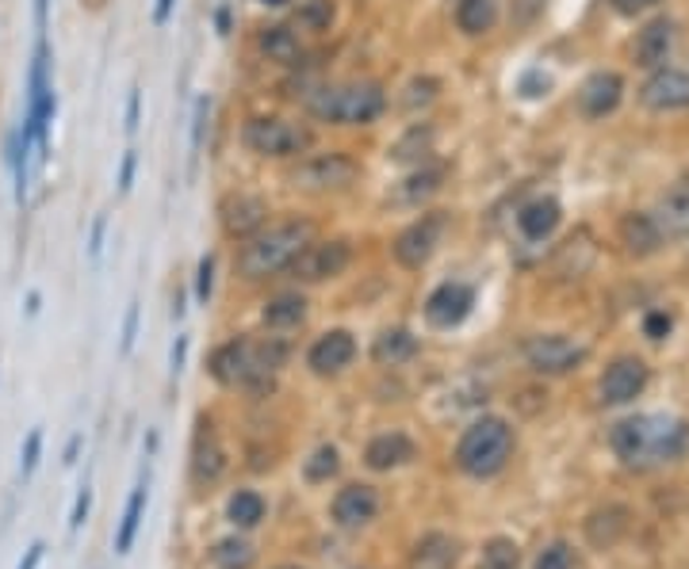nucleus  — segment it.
I'll use <instances>...</instances> for the list:
<instances>
[{
  "label": "nucleus",
  "mask_w": 689,
  "mask_h": 569,
  "mask_svg": "<svg viewBox=\"0 0 689 569\" xmlns=\"http://www.w3.org/2000/svg\"><path fill=\"white\" fill-rule=\"evenodd\" d=\"M613 451L629 466H663L682 458L689 448V425L667 413H640V417H624L621 425H613L609 436Z\"/></svg>",
  "instance_id": "1"
},
{
  "label": "nucleus",
  "mask_w": 689,
  "mask_h": 569,
  "mask_svg": "<svg viewBox=\"0 0 689 569\" xmlns=\"http://www.w3.org/2000/svg\"><path fill=\"white\" fill-rule=\"evenodd\" d=\"M314 222L307 218H288V222H276V225H261L253 237L242 241L238 248V276L245 283H261V279H273L280 271H288L296 264V256L303 253L307 245L314 241Z\"/></svg>",
  "instance_id": "2"
},
{
  "label": "nucleus",
  "mask_w": 689,
  "mask_h": 569,
  "mask_svg": "<svg viewBox=\"0 0 689 569\" xmlns=\"http://www.w3.org/2000/svg\"><path fill=\"white\" fill-rule=\"evenodd\" d=\"M387 92L376 81H342V84H322L307 96V112L322 123L334 127H368L383 115Z\"/></svg>",
  "instance_id": "3"
},
{
  "label": "nucleus",
  "mask_w": 689,
  "mask_h": 569,
  "mask_svg": "<svg viewBox=\"0 0 689 569\" xmlns=\"http://www.w3.org/2000/svg\"><path fill=\"white\" fill-rule=\"evenodd\" d=\"M514 455V428L502 417H479L456 443V466L468 478H494Z\"/></svg>",
  "instance_id": "4"
},
{
  "label": "nucleus",
  "mask_w": 689,
  "mask_h": 569,
  "mask_svg": "<svg viewBox=\"0 0 689 569\" xmlns=\"http://www.w3.org/2000/svg\"><path fill=\"white\" fill-rule=\"evenodd\" d=\"M242 142L257 158H299L314 146V130L284 115H253L242 127Z\"/></svg>",
  "instance_id": "5"
},
{
  "label": "nucleus",
  "mask_w": 689,
  "mask_h": 569,
  "mask_svg": "<svg viewBox=\"0 0 689 569\" xmlns=\"http://www.w3.org/2000/svg\"><path fill=\"white\" fill-rule=\"evenodd\" d=\"M360 176V165H356L348 153H314V158H303L296 169L288 173V184L303 195H334V191H348Z\"/></svg>",
  "instance_id": "6"
},
{
  "label": "nucleus",
  "mask_w": 689,
  "mask_h": 569,
  "mask_svg": "<svg viewBox=\"0 0 689 569\" xmlns=\"http://www.w3.org/2000/svg\"><path fill=\"white\" fill-rule=\"evenodd\" d=\"M445 225H448L445 210H429V214H422L417 222H410L391 245L394 260H399L406 271L425 268V264L433 260V253H437L440 237H445Z\"/></svg>",
  "instance_id": "7"
},
{
  "label": "nucleus",
  "mask_w": 689,
  "mask_h": 569,
  "mask_svg": "<svg viewBox=\"0 0 689 569\" xmlns=\"http://www.w3.org/2000/svg\"><path fill=\"white\" fill-rule=\"evenodd\" d=\"M348 264H353V241L330 237V241H311L288 271L299 283H326V279L342 276Z\"/></svg>",
  "instance_id": "8"
},
{
  "label": "nucleus",
  "mask_w": 689,
  "mask_h": 569,
  "mask_svg": "<svg viewBox=\"0 0 689 569\" xmlns=\"http://www.w3.org/2000/svg\"><path fill=\"white\" fill-rule=\"evenodd\" d=\"M583 360H586V348L567 337H555V333L525 340V363H529L537 375H567V371H575Z\"/></svg>",
  "instance_id": "9"
},
{
  "label": "nucleus",
  "mask_w": 689,
  "mask_h": 569,
  "mask_svg": "<svg viewBox=\"0 0 689 569\" xmlns=\"http://www.w3.org/2000/svg\"><path fill=\"white\" fill-rule=\"evenodd\" d=\"M46 61H50V50H46V38H38L35 61H31V104H27V138H35L38 146H46V130H50L54 119V89L46 81Z\"/></svg>",
  "instance_id": "10"
},
{
  "label": "nucleus",
  "mask_w": 689,
  "mask_h": 569,
  "mask_svg": "<svg viewBox=\"0 0 689 569\" xmlns=\"http://www.w3.org/2000/svg\"><path fill=\"white\" fill-rule=\"evenodd\" d=\"M644 386H647V363L636 360V356H621V360H613L606 368L598 394L606 405H629L644 394Z\"/></svg>",
  "instance_id": "11"
},
{
  "label": "nucleus",
  "mask_w": 689,
  "mask_h": 569,
  "mask_svg": "<svg viewBox=\"0 0 689 569\" xmlns=\"http://www.w3.org/2000/svg\"><path fill=\"white\" fill-rule=\"evenodd\" d=\"M640 104L647 112H682V107H689V73L670 66L652 69V77L640 89Z\"/></svg>",
  "instance_id": "12"
},
{
  "label": "nucleus",
  "mask_w": 689,
  "mask_h": 569,
  "mask_svg": "<svg viewBox=\"0 0 689 569\" xmlns=\"http://www.w3.org/2000/svg\"><path fill=\"white\" fill-rule=\"evenodd\" d=\"M330 516L345 532H360V527H368L379 516V493L371 486H364V481H353V486L337 489L334 504H330Z\"/></svg>",
  "instance_id": "13"
},
{
  "label": "nucleus",
  "mask_w": 689,
  "mask_h": 569,
  "mask_svg": "<svg viewBox=\"0 0 689 569\" xmlns=\"http://www.w3.org/2000/svg\"><path fill=\"white\" fill-rule=\"evenodd\" d=\"M219 222L227 230V237L245 241L268 222V202L261 195H230L219 207Z\"/></svg>",
  "instance_id": "14"
},
{
  "label": "nucleus",
  "mask_w": 689,
  "mask_h": 569,
  "mask_svg": "<svg viewBox=\"0 0 689 569\" xmlns=\"http://www.w3.org/2000/svg\"><path fill=\"white\" fill-rule=\"evenodd\" d=\"M621 96H624L621 73H613V69H598V73L586 77L583 89H578V112H583L586 119H606L609 112H617Z\"/></svg>",
  "instance_id": "15"
},
{
  "label": "nucleus",
  "mask_w": 689,
  "mask_h": 569,
  "mask_svg": "<svg viewBox=\"0 0 689 569\" xmlns=\"http://www.w3.org/2000/svg\"><path fill=\"white\" fill-rule=\"evenodd\" d=\"M471 306H475V291L468 283H440L425 299V317L437 329H452V325H460L471 314Z\"/></svg>",
  "instance_id": "16"
},
{
  "label": "nucleus",
  "mask_w": 689,
  "mask_h": 569,
  "mask_svg": "<svg viewBox=\"0 0 689 569\" xmlns=\"http://www.w3.org/2000/svg\"><path fill=\"white\" fill-rule=\"evenodd\" d=\"M353 360H356V340L353 333L345 329L322 333L311 345V352H307V368H311L314 375H337V371H345Z\"/></svg>",
  "instance_id": "17"
},
{
  "label": "nucleus",
  "mask_w": 689,
  "mask_h": 569,
  "mask_svg": "<svg viewBox=\"0 0 689 569\" xmlns=\"http://www.w3.org/2000/svg\"><path fill=\"white\" fill-rule=\"evenodd\" d=\"M655 225H659L663 241L667 237H689V176L678 184H670L667 191L659 195L652 210Z\"/></svg>",
  "instance_id": "18"
},
{
  "label": "nucleus",
  "mask_w": 689,
  "mask_h": 569,
  "mask_svg": "<svg viewBox=\"0 0 689 569\" xmlns=\"http://www.w3.org/2000/svg\"><path fill=\"white\" fill-rule=\"evenodd\" d=\"M222 471H227V451L215 440L211 420L199 417V432H196V443H192V478H196L199 486H211V481L222 478Z\"/></svg>",
  "instance_id": "19"
},
{
  "label": "nucleus",
  "mask_w": 689,
  "mask_h": 569,
  "mask_svg": "<svg viewBox=\"0 0 689 569\" xmlns=\"http://www.w3.org/2000/svg\"><path fill=\"white\" fill-rule=\"evenodd\" d=\"M678 27L670 20H652L636 38V66L644 69H663L675 54Z\"/></svg>",
  "instance_id": "20"
},
{
  "label": "nucleus",
  "mask_w": 689,
  "mask_h": 569,
  "mask_svg": "<svg viewBox=\"0 0 689 569\" xmlns=\"http://www.w3.org/2000/svg\"><path fill=\"white\" fill-rule=\"evenodd\" d=\"M456 562H460V543L445 532H429L414 543L406 569H452Z\"/></svg>",
  "instance_id": "21"
},
{
  "label": "nucleus",
  "mask_w": 689,
  "mask_h": 569,
  "mask_svg": "<svg viewBox=\"0 0 689 569\" xmlns=\"http://www.w3.org/2000/svg\"><path fill=\"white\" fill-rule=\"evenodd\" d=\"M417 455V448H414V440L410 436H402V432H383V436H376V440L364 448V463L371 466V471H399V466H406L410 458Z\"/></svg>",
  "instance_id": "22"
},
{
  "label": "nucleus",
  "mask_w": 689,
  "mask_h": 569,
  "mask_svg": "<svg viewBox=\"0 0 689 569\" xmlns=\"http://www.w3.org/2000/svg\"><path fill=\"white\" fill-rule=\"evenodd\" d=\"M560 218H563L560 202H555L552 195H540V199L525 202V207L517 210V230H521L529 241H544V237H552L555 233Z\"/></svg>",
  "instance_id": "23"
},
{
  "label": "nucleus",
  "mask_w": 689,
  "mask_h": 569,
  "mask_svg": "<svg viewBox=\"0 0 689 569\" xmlns=\"http://www.w3.org/2000/svg\"><path fill=\"white\" fill-rule=\"evenodd\" d=\"M440 184H445V169L417 165V173H410L406 181L391 191V202H399V207H422L425 199H433V195L440 191Z\"/></svg>",
  "instance_id": "24"
},
{
  "label": "nucleus",
  "mask_w": 689,
  "mask_h": 569,
  "mask_svg": "<svg viewBox=\"0 0 689 569\" xmlns=\"http://www.w3.org/2000/svg\"><path fill=\"white\" fill-rule=\"evenodd\" d=\"M621 241L632 256H652L655 248L663 245V233H659V225H655L652 214L632 210V214L621 218Z\"/></svg>",
  "instance_id": "25"
},
{
  "label": "nucleus",
  "mask_w": 689,
  "mask_h": 569,
  "mask_svg": "<svg viewBox=\"0 0 689 569\" xmlns=\"http://www.w3.org/2000/svg\"><path fill=\"white\" fill-rule=\"evenodd\" d=\"M417 356V337L410 329H383L371 345V360L379 368H399V363L414 360Z\"/></svg>",
  "instance_id": "26"
},
{
  "label": "nucleus",
  "mask_w": 689,
  "mask_h": 569,
  "mask_svg": "<svg viewBox=\"0 0 689 569\" xmlns=\"http://www.w3.org/2000/svg\"><path fill=\"white\" fill-rule=\"evenodd\" d=\"M257 46L268 61H280V66H303V43L291 27H265L257 35Z\"/></svg>",
  "instance_id": "27"
},
{
  "label": "nucleus",
  "mask_w": 689,
  "mask_h": 569,
  "mask_svg": "<svg viewBox=\"0 0 689 569\" xmlns=\"http://www.w3.org/2000/svg\"><path fill=\"white\" fill-rule=\"evenodd\" d=\"M498 23V0H456V27L468 38H479Z\"/></svg>",
  "instance_id": "28"
},
{
  "label": "nucleus",
  "mask_w": 689,
  "mask_h": 569,
  "mask_svg": "<svg viewBox=\"0 0 689 569\" xmlns=\"http://www.w3.org/2000/svg\"><path fill=\"white\" fill-rule=\"evenodd\" d=\"M146 478L135 486V493H130L127 509H123V520L119 527H115V555H130V547H135L138 532H142V516H146Z\"/></svg>",
  "instance_id": "29"
},
{
  "label": "nucleus",
  "mask_w": 689,
  "mask_h": 569,
  "mask_svg": "<svg viewBox=\"0 0 689 569\" xmlns=\"http://www.w3.org/2000/svg\"><path fill=\"white\" fill-rule=\"evenodd\" d=\"M624 527H629V512L617 509V504H609V509H598L590 520H586V539L594 543V547H613L617 539L624 535Z\"/></svg>",
  "instance_id": "30"
},
{
  "label": "nucleus",
  "mask_w": 689,
  "mask_h": 569,
  "mask_svg": "<svg viewBox=\"0 0 689 569\" xmlns=\"http://www.w3.org/2000/svg\"><path fill=\"white\" fill-rule=\"evenodd\" d=\"M303 317H307L303 294H276V299L265 302V310H261V322H265L268 329H291V325H299Z\"/></svg>",
  "instance_id": "31"
},
{
  "label": "nucleus",
  "mask_w": 689,
  "mask_h": 569,
  "mask_svg": "<svg viewBox=\"0 0 689 569\" xmlns=\"http://www.w3.org/2000/svg\"><path fill=\"white\" fill-rule=\"evenodd\" d=\"M433 153V127H425V123H417V127H410L406 135L394 142V150H391V158L394 161H402V165H425V158Z\"/></svg>",
  "instance_id": "32"
},
{
  "label": "nucleus",
  "mask_w": 689,
  "mask_h": 569,
  "mask_svg": "<svg viewBox=\"0 0 689 569\" xmlns=\"http://www.w3.org/2000/svg\"><path fill=\"white\" fill-rule=\"evenodd\" d=\"M227 520L234 527H257L265 520V497L253 493V489H238L227 501Z\"/></svg>",
  "instance_id": "33"
},
{
  "label": "nucleus",
  "mask_w": 689,
  "mask_h": 569,
  "mask_svg": "<svg viewBox=\"0 0 689 569\" xmlns=\"http://www.w3.org/2000/svg\"><path fill=\"white\" fill-rule=\"evenodd\" d=\"M211 562L219 569H250L253 562H257V550H253V543H245V539H238L234 535V539L215 543Z\"/></svg>",
  "instance_id": "34"
},
{
  "label": "nucleus",
  "mask_w": 689,
  "mask_h": 569,
  "mask_svg": "<svg viewBox=\"0 0 689 569\" xmlns=\"http://www.w3.org/2000/svg\"><path fill=\"white\" fill-rule=\"evenodd\" d=\"M337 471H342V455H337V448H330V443H326V448H319L311 458H307L303 478L319 486V481H330V478H334Z\"/></svg>",
  "instance_id": "35"
},
{
  "label": "nucleus",
  "mask_w": 689,
  "mask_h": 569,
  "mask_svg": "<svg viewBox=\"0 0 689 569\" xmlns=\"http://www.w3.org/2000/svg\"><path fill=\"white\" fill-rule=\"evenodd\" d=\"M517 562H521V555H517V543L509 539H491L483 550V562H479V569H517Z\"/></svg>",
  "instance_id": "36"
},
{
  "label": "nucleus",
  "mask_w": 689,
  "mask_h": 569,
  "mask_svg": "<svg viewBox=\"0 0 689 569\" xmlns=\"http://www.w3.org/2000/svg\"><path fill=\"white\" fill-rule=\"evenodd\" d=\"M330 20H334V4H330V0H307L296 12V27L303 31H326Z\"/></svg>",
  "instance_id": "37"
},
{
  "label": "nucleus",
  "mask_w": 689,
  "mask_h": 569,
  "mask_svg": "<svg viewBox=\"0 0 689 569\" xmlns=\"http://www.w3.org/2000/svg\"><path fill=\"white\" fill-rule=\"evenodd\" d=\"M437 89L440 84L433 81V77H417V81L406 84V96H402V107L406 112H417V107H429L433 100H437Z\"/></svg>",
  "instance_id": "38"
},
{
  "label": "nucleus",
  "mask_w": 689,
  "mask_h": 569,
  "mask_svg": "<svg viewBox=\"0 0 689 569\" xmlns=\"http://www.w3.org/2000/svg\"><path fill=\"white\" fill-rule=\"evenodd\" d=\"M548 0H509V27L514 31H525L532 27V23L544 15Z\"/></svg>",
  "instance_id": "39"
},
{
  "label": "nucleus",
  "mask_w": 689,
  "mask_h": 569,
  "mask_svg": "<svg viewBox=\"0 0 689 569\" xmlns=\"http://www.w3.org/2000/svg\"><path fill=\"white\" fill-rule=\"evenodd\" d=\"M537 569H575V555L567 543H552L537 555Z\"/></svg>",
  "instance_id": "40"
},
{
  "label": "nucleus",
  "mask_w": 689,
  "mask_h": 569,
  "mask_svg": "<svg viewBox=\"0 0 689 569\" xmlns=\"http://www.w3.org/2000/svg\"><path fill=\"white\" fill-rule=\"evenodd\" d=\"M38 455H43V432L35 428V432L27 436V443H23V458H20V474H23V478H31V474H35Z\"/></svg>",
  "instance_id": "41"
},
{
  "label": "nucleus",
  "mask_w": 689,
  "mask_h": 569,
  "mask_svg": "<svg viewBox=\"0 0 689 569\" xmlns=\"http://www.w3.org/2000/svg\"><path fill=\"white\" fill-rule=\"evenodd\" d=\"M89 509H92V489L81 486V493H77V501H73V512H69V532H73V535L84 527V520H89Z\"/></svg>",
  "instance_id": "42"
},
{
  "label": "nucleus",
  "mask_w": 689,
  "mask_h": 569,
  "mask_svg": "<svg viewBox=\"0 0 689 569\" xmlns=\"http://www.w3.org/2000/svg\"><path fill=\"white\" fill-rule=\"evenodd\" d=\"M211 283H215V260L204 256V260H199V271H196V299L199 302L211 299Z\"/></svg>",
  "instance_id": "43"
},
{
  "label": "nucleus",
  "mask_w": 689,
  "mask_h": 569,
  "mask_svg": "<svg viewBox=\"0 0 689 569\" xmlns=\"http://www.w3.org/2000/svg\"><path fill=\"white\" fill-rule=\"evenodd\" d=\"M644 333L652 340H663L670 333V314L667 310H652V314H647V322H644Z\"/></svg>",
  "instance_id": "44"
},
{
  "label": "nucleus",
  "mask_w": 689,
  "mask_h": 569,
  "mask_svg": "<svg viewBox=\"0 0 689 569\" xmlns=\"http://www.w3.org/2000/svg\"><path fill=\"white\" fill-rule=\"evenodd\" d=\"M135 333H138V306L127 310V322H123V352L135 348Z\"/></svg>",
  "instance_id": "45"
},
{
  "label": "nucleus",
  "mask_w": 689,
  "mask_h": 569,
  "mask_svg": "<svg viewBox=\"0 0 689 569\" xmlns=\"http://www.w3.org/2000/svg\"><path fill=\"white\" fill-rule=\"evenodd\" d=\"M609 4H613L621 15H636V12H647L652 4H659V0H609Z\"/></svg>",
  "instance_id": "46"
},
{
  "label": "nucleus",
  "mask_w": 689,
  "mask_h": 569,
  "mask_svg": "<svg viewBox=\"0 0 689 569\" xmlns=\"http://www.w3.org/2000/svg\"><path fill=\"white\" fill-rule=\"evenodd\" d=\"M204 123H207V100H199L196 123H192V146H196V150H199V142H204Z\"/></svg>",
  "instance_id": "47"
},
{
  "label": "nucleus",
  "mask_w": 689,
  "mask_h": 569,
  "mask_svg": "<svg viewBox=\"0 0 689 569\" xmlns=\"http://www.w3.org/2000/svg\"><path fill=\"white\" fill-rule=\"evenodd\" d=\"M135 153H127L123 158V169H119V191H130V181H135Z\"/></svg>",
  "instance_id": "48"
},
{
  "label": "nucleus",
  "mask_w": 689,
  "mask_h": 569,
  "mask_svg": "<svg viewBox=\"0 0 689 569\" xmlns=\"http://www.w3.org/2000/svg\"><path fill=\"white\" fill-rule=\"evenodd\" d=\"M43 543H31L27 547V555H23V562H20V569H38V562H43Z\"/></svg>",
  "instance_id": "49"
},
{
  "label": "nucleus",
  "mask_w": 689,
  "mask_h": 569,
  "mask_svg": "<svg viewBox=\"0 0 689 569\" xmlns=\"http://www.w3.org/2000/svg\"><path fill=\"white\" fill-rule=\"evenodd\" d=\"M138 107H142V96H138V89H135L130 92V100H127V130L138 127Z\"/></svg>",
  "instance_id": "50"
},
{
  "label": "nucleus",
  "mask_w": 689,
  "mask_h": 569,
  "mask_svg": "<svg viewBox=\"0 0 689 569\" xmlns=\"http://www.w3.org/2000/svg\"><path fill=\"white\" fill-rule=\"evenodd\" d=\"M173 4H176V0H158V8H153V23H158V27L169 20V12H173Z\"/></svg>",
  "instance_id": "51"
},
{
  "label": "nucleus",
  "mask_w": 689,
  "mask_h": 569,
  "mask_svg": "<svg viewBox=\"0 0 689 569\" xmlns=\"http://www.w3.org/2000/svg\"><path fill=\"white\" fill-rule=\"evenodd\" d=\"M184 352H188V337L176 340V348H173V371H181V368H184Z\"/></svg>",
  "instance_id": "52"
},
{
  "label": "nucleus",
  "mask_w": 689,
  "mask_h": 569,
  "mask_svg": "<svg viewBox=\"0 0 689 569\" xmlns=\"http://www.w3.org/2000/svg\"><path fill=\"white\" fill-rule=\"evenodd\" d=\"M46 8H50V0H35V27H38V35L46 31Z\"/></svg>",
  "instance_id": "53"
},
{
  "label": "nucleus",
  "mask_w": 689,
  "mask_h": 569,
  "mask_svg": "<svg viewBox=\"0 0 689 569\" xmlns=\"http://www.w3.org/2000/svg\"><path fill=\"white\" fill-rule=\"evenodd\" d=\"M100 241H104V218H100L96 225H92V256H100Z\"/></svg>",
  "instance_id": "54"
},
{
  "label": "nucleus",
  "mask_w": 689,
  "mask_h": 569,
  "mask_svg": "<svg viewBox=\"0 0 689 569\" xmlns=\"http://www.w3.org/2000/svg\"><path fill=\"white\" fill-rule=\"evenodd\" d=\"M77 448H81V436H73V440H69V448H66V463H73V458H77Z\"/></svg>",
  "instance_id": "55"
},
{
  "label": "nucleus",
  "mask_w": 689,
  "mask_h": 569,
  "mask_svg": "<svg viewBox=\"0 0 689 569\" xmlns=\"http://www.w3.org/2000/svg\"><path fill=\"white\" fill-rule=\"evenodd\" d=\"M261 4H273V8H284L288 0H261Z\"/></svg>",
  "instance_id": "56"
},
{
  "label": "nucleus",
  "mask_w": 689,
  "mask_h": 569,
  "mask_svg": "<svg viewBox=\"0 0 689 569\" xmlns=\"http://www.w3.org/2000/svg\"><path fill=\"white\" fill-rule=\"evenodd\" d=\"M276 569H299V566H276Z\"/></svg>",
  "instance_id": "57"
}]
</instances>
